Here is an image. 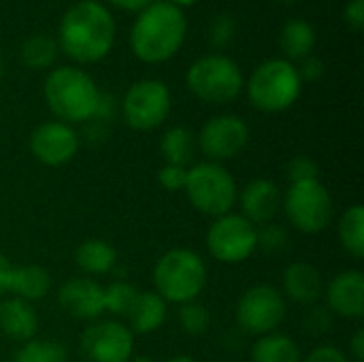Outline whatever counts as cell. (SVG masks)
I'll return each mask as SVG.
<instances>
[{"instance_id":"obj_35","label":"cell","mask_w":364,"mask_h":362,"mask_svg":"<svg viewBox=\"0 0 364 362\" xmlns=\"http://www.w3.org/2000/svg\"><path fill=\"white\" fill-rule=\"evenodd\" d=\"M301 362H352L348 358V354L337 348V346H331V344H322V346H316L305 358Z\"/></svg>"},{"instance_id":"obj_28","label":"cell","mask_w":364,"mask_h":362,"mask_svg":"<svg viewBox=\"0 0 364 362\" xmlns=\"http://www.w3.org/2000/svg\"><path fill=\"white\" fill-rule=\"evenodd\" d=\"M68 350L62 341L55 339H30L19 346L13 362H66Z\"/></svg>"},{"instance_id":"obj_26","label":"cell","mask_w":364,"mask_h":362,"mask_svg":"<svg viewBox=\"0 0 364 362\" xmlns=\"http://www.w3.org/2000/svg\"><path fill=\"white\" fill-rule=\"evenodd\" d=\"M194 147H196V139L192 130L186 126H171L168 130H164L160 139V154L166 164H177L188 169L194 156Z\"/></svg>"},{"instance_id":"obj_6","label":"cell","mask_w":364,"mask_h":362,"mask_svg":"<svg viewBox=\"0 0 364 362\" xmlns=\"http://www.w3.org/2000/svg\"><path fill=\"white\" fill-rule=\"evenodd\" d=\"M303 92V81L292 62L271 58L262 62L247 81L250 102L262 113H282L290 109Z\"/></svg>"},{"instance_id":"obj_46","label":"cell","mask_w":364,"mask_h":362,"mask_svg":"<svg viewBox=\"0 0 364 362\" xmlns=\"http://www.w3.org/2000/svg\"><path fill=\"white\" fill-rule=\"evenodd\" d=\"M2 75H4V62H2V58H0V79H2Z\"/></svg>"},{"instance_id":"obj_15","label":"cell","mask_w":364,"mask_h":362,"mask_svg":"<svg viewBox=\"0 0 364 362\" xmlns=\"http://www.w3.org/2000/svg\"><path fill=\"white\" fill-rule=\"evenodd\" d=\"M58 305L75 320H98L105 314V286L92 277H73L60 286Z\"/></svg>"},{"instance_id":"obj_1","label":"cell","mask_w":364,"mask_h":362,"mask_svg":"<svg viewBox=\"0 0 364 362\" xmlns=\"http://www.w3.org/2000/svg\"><path fill=\"white\" fill-rule=\"evenodd\" d=\"M115 43V19L98 0L75 2L60 21L58 45L62 51L81 64L100 62Z\"/></svg>"},{"instance_id":"obj_7","label":"cell","mask_w":364,"mask_h":362,"mask_svg":"<svg viewBox=\"0 0 364 362\" xmlns=\"http://www.w3.org/2000/svg\"><path fill=\"white\" fill-rule=\"evenodd\" d=\"M188 90L207 105L232 102L243 90V73L224 53H209L190 64L186 73Z\"/></svg>"},{"instance_id":"obj_19","label":"cell","mask_w":364,"mask_h":362,"mask_svg":"<svg viewBox=\"0 0 364 362\" xmlns=\"http://www.w3.org/2000/svg\"><path fill=\"white\" fill-rule=\"evenodd\" d=\"M0 333L17 344H26L38 333V314L32 303L17 297L0 301Z\"/></svg>"},{"instance_id":"obj_18","label":"cell","mask_w":364,"mask_h":362,"mask_svg":"<svg viewBox=\"0 0 364 362\" xmlns=\"http://www.w3.org/2000/svg\"><path fill=\"white\" fill-rule=\"evenodd\" d=\"M282 294L296 305H316L324 294V277L320 269L303 260L288 265L282 275Z\"/></svg>"},{"instance_id":"obj_29","label":"cell","mask_w":364,"mask_h":362,"mask_svg":"<svg viewBox=\"0 0 364 362\" xmlns=\"http://www.w3.org/2000/svg\"><path fill=\"white\" fill-rule=\"evenodd\" d=\"M136 294L139 290L130 282H124V280L111 282L109 286H105V312L117 318H126Z\"/></svg>"},{"instance_id":"obj_14","label":"cell","mask_w":364,"mask_h":362,"mask_svg":"<svg viewBox=\"0 0 364 362\" xmlns=\"http://www.w3.org/2000/svg\"><path fill=\"white\" fill-rule=\"evenodd\" d=\"M81 139L70 124L51 119L36 126L30 134V151L36 162L45 166H64L79 151Z\"/></svg>"},{"instance_id":"obj_24","label":"cell","mask_w":364,"mask_h":362,"mask_svg":"<svg viewBox=\"0 0 364 362\" xmlns=\"http://www.w3.org/2000/svg\"><path fill=\"white\" fill-rule=\"evenodd\" d=\"M279 45H282V51L286 53L288 62L303 60V58L311 55V51L316 47V30L305 19H296V17L288 19L282 28Z\"/></svg>"},{"instance_id":"obj_27","label":"cell","mask_w":364,"mask_h":362,"mask_svg":"<svg viewBox=\"0 0 364 362\" xmlns=\"http://www.w3.org/2000/svg\"><path fill=\"white\" fill-rule=\"evenodd\" d=\"M58 58V41L47 34H34L23 41L19 49V60L32 70L49 68Z\"/></svg>"},{"instance_id":"obj_3","label":"cell","mask_w":364,"mask_h":362,"mask_svg":"<svg viewBox=\"0 0 364 362\" xmlns=\"http://www.w3.org/2000/svg\"><path fill=\"white\" fill-rule=\"evenodd\" d=\"M43 96L58 122L73 126L94 119L100 90L85 70L77 66H58L47 75Z\"/></svg>"},{"instance_id":"obj_39","label":"cell","mask_w":364,"mask_h":362,"mask_svg":"<svg viewBox=\"0 0 364 362\" xmlns=\"http://www.w3.org/2000/svg\"><path fill=\"white\" fill-rule=\"evenodd\" d=\"M113 115H115V98L111 94H102L100 92V100H98L94 119L100 122V124H105V122H111Z\"/></svg>"},{"instance_id":"obj_45","label":"cell","mask_w":364,"mask_h":362,"mask_svg":"<svg viewBox=\"0 0 364 362\" xmlns=\"http://www.w3.org/2000/svg\"><path fill=\"white\" fill-rule=\"evenodd\" d=\"M130 362H154V358H151V356H143V354H141V356H132V361Z\"/></svg>"},{"instance_id":"obj_37","label":"cell","mask_w":364,"mask_h":362,"mask_svg":"<svg viewBox=\"0 0 364 362\" xmlns=\"http://www.w3.org/2000/svg\"><path fill=\"white\" fill-rule=\"evenodd\" d=\"M331 324H333V314L326 309V307H314L311 312H309V316H307V320H305V326H307V331H311V333H326L328 329H331Z\"/></svg>"},{"instance_id":"obj_8","label":"cell","mask_w":364,"mask_h":362,"mask_svg":"<svg viewBox=\"0 0 364 362\" xmlns=\"http://www.w3.org/2000/svg\"><path fill=\"white\" fill-rule=\"evenodd\" d=\"M282 209L288 222L303 235L326 230L335 215L333 196L320 179L290 183L282 194Z\"/></svg>"},{"instance_id":"obj_20","label":"cell","mask_w":364,"mask_h":362,"mask_svg":"<svg viewBox=\"0 0 364 362\" xmlns=\"http://www.w3.org/2000/svg\"><path fill=\"white\" fill-rule=\"evenodd\" d=\"M168 316V303L154 290L139 292L128 316L126 326L132 335H151L160 331Z\"/></svg>"},{"instance_id":"obj_33","label":"cell","mask_w":364,"mask_h":362,"mask_svg":"<svg viewBox=\"0 0 364 362\" xmlns=\"http://www.w3.org/2000/svg\"><path fill=\"white\" fill-rule=\"evenodd\" d=\"M290 183L294 181H309V179H320V166L314 158L309 156H294L288 166H286Z\"/></svg>"},{"instance_id":"obj_12","label":"cell","mask_w":364,"mask_h":362,"mask_svg":"<svg viewBox=\"0 0 364 362\" xmlns=\"http://www.w3.org/2000/svg\"><path fill=\"white\" fill-rule=\"evenodd\" d=\"M134 356V335L119 320H98L79 339L81 362H130Z\"/></svg>"},{"instance_id":"obj_21","label":"cell","mask_w":364,"mask_h":362,"mask_svg":"<svg viewBox=\"0 0 364 362\" xmlns=\"http://www.w3.org/2000/svg\"><path fill=\"white\" fill-rule=\"evenodd\" d=\"M51 286H53L51 273L45 267H41V265H21V267H13L9 292H11V297L34 303V301L45 299L51 292Z\"/></svg>"},{"instance_id":"obj_42","label":"cell","mask_w":364,"mask_h":362,"mask_svg":"<svg viewBox=\"0 0 364 362\" xmlns=\"http://www.w3.org/2000/svg\"><path fill=\"white\" fill-rule=\"evenodd\" d=\"M113 6L117 9H124V11H143L147 4H151V0H109Z\"/></svg>"},{"instance_id":"obj_10","label":"cell","mask_w":364,"mask_h":362,"mask_svg":"<svg viewBox=\"0 0 364 362\" xmlns=\"http://www.w3.org/2000/svg\"><path fill=\"white\" fill-rule=\"evenodd\" d=\"M286 314H288V303L282 290L271 284H256L247 288L239 297L235 309V318L241 331L254 337L275 333L286 320Z\"/></svg>"},{"instance_id":"obj_17","label":"cell","mask_w":364,"mask_h":362,"mask_svg":"<svg viewBox=\"0 0 364 362\" xmlns=\"http://www.w3.org/2000/svg\"><path fill=\"white\" fill-rule=\"evenodd\" d=\"M237 205L241 209L239 213L258 228L262 224L273 222L275 215L279 213V209H282V190L273 179L258 177V179H252L245 188L239 190Z\"/></svg>"},{"instance_id":"obj_2","label":"cell","mask_w":364,"mask_h":362,"mask_svg":"<svg viewBox=\"0 0 364 362\" xmlns=\"http://www.w3.org/2000/svg\"><path fill=\"white\" fill-rule=\"evenodd\" d=\"M186 32L188 21L179 6L171 2H151L132 23L130 47L141 62L160 64L181 49Z\"/></svg>"},{"instance_id":"obj_22","label":"cell","mask_w":364,"mask_h":362,"mask_svg":"<svg viewBox=\"0 0 364 362\" xmlns=\"http://www.w3.org/2000/svg\"><path fill=\"white\" fill-rule=\"evenodd\" d=\"M73 258H75V265L85 275H107L117 265V252H115V247L109 241L96 239V237L81 241L77 245Z\"/></svg>"},{"instance_id":"obj_38","label":"cell","mask_w":364,"mask_h":362,"mask_svg":"<svg viewBox=\"0 0 364 362\" xmlns=\"http://www.w3.org/2000/svg\"><path fill=\"white\" fill-rule=\"evenodd\" d=\"M343 19L354 32H360L364 26V0H350L343 9Z\"/></svg>"},{"instance_id":"obj_34","label":"cell","mask_w":364,"mask_h":362,"mask_svg":"<svg viewBox=\"0 0 364 362\" xmlns=\"http://www.w3.org/2000/svg\"><path fill=\"white\" fill-rule=\"evenodd\" d=\"M186 179H188V169H186V166L164 164V166L158 171V183H160L166 192H183Z\"/></svg>"},{"instance_id":"obj_31","label":"cell","mask_w":364,"mask_h":362,"mask_svg":"<svg viewBox=\"0 0 364 362\" xmlns=\"http://www.w3.org/2000/svg\"><path fill=\"white\" fill-rule=\"evenodd\" d=\"M237 36V21L232 15L220 13L209 21V30H207V38L209 45L215 49H226Z\"/></svg>"},{"instance_id":"obj_47","label":"cell","mask_w":364,"mask_h":362,"mask_svg":"<svg viewBox=\"0 0 364 362\" xmlns=\"http://www.w3.org/2000/svg\"><path fill=\"white\" fill-rule=\"evenodd\" d=\"M279 2H286V4H292V2H299V0H279Z\"/></svg>"},{"instance_id":"obj_36","label":"cell","mask_w":364,"mask_h":362,"mask_svg":"<svg viewBox=\"0 0 364 362\" xmlns=\"http://www.w3.org/2000/svg\"><path fill=\"white\" fill-rule=\"evenodd\" d=\"M299 70V77H301V81L305 83V81H320L322 77H324V62L320 60V58H316V55H307V58H303L301 60V66L296 68Z\"/></svg>"},{"instance_id":"obj_25","label":"cell","mask_w":364,"mask_h":362,"mask_svg":"<svg viewBox=\"0 0 364 362\" xmlns=\"http://www.w3.org/2000/svg\"><path fill=\"white\" fill-rule=\"evenodd\" d=\"M339 243L354 260L364 258V207L360 203L350 205L337 224Z\"/></svg>"},{"instance_id":"obj_43","label":"cell","mask_w":364,"mask_h":362,"mask_svg":"<svg viewBox=\"0 0 364 362\" xmlns=\"http://www.w3.org/2000/svg\"><path fill=\"white\" fill-rule=\"evenodd\" d=\"M164 362H196L192 356H186V354H179V356H171V358H166Z\"/></svg>"},{"instance_id":"obj_16","label":"cell","mask_w":364,"mask_h":362,"mask_svg":"<svg viewBox=\"0 0 364 362\" xmlns=\"http://www.w3.org/2000/svg\"><path fill=\"white\" fill-rule=\"evenodd\" d=\"M326 309L346 320H360L364 316V275L358 269L337 273L324 284Z\"/></svg>"},{"instance_id":"obj_5","label":"cell","mask_w":364,"mask_h":362,"mask_svg":"<svg viewBox=\"0 0 364 362\" xmlns=\"http://www.w3.org/2000/svg\"><path fill=\"white\" fill-rule=\"evenodd\" d=\"M183 192L198 213L215 220L235 209L239 186L224 164L205 160L188 169Z\"/></svg>"},{"instance_id":"obj_13","label":"cell","mask_w":364,"mask_h":362,"mask_svg":"<svg viewBox=\"0 0 364 362\" xmlns=\"http://www.w3.org/2000/svg\"><path fill=\"white\" fill-rule=\"evenodd\" d=\"M198 149L209 162L224 164L232 158H237L250 143V126L245 119L232 113L209 117L198 137H196Z\"/></svg>"},{"instance_id":"obj_9","label":"cell","mask_w":364,"mask_h":362,"mask_svg":"<svg viewBox=\"0 0 364 362\" xmlns=\"http://www.w3.org/2000/svg\"><path fill=\"white\" fill-rule=\"evenodd\" d=\"M207 252L222 265H241L258 250V228L241 213H226L207 228Z\"/></svg>"},{"instance_id":"obj_40","label":"cell","mask_w":364,"mask_h":362,"mask_svg":"<svg viewBox=\"0 0 364 362\" xmlns=\"http://www.w3.org/2000/svg\"><path fill=\"white\" fill-rule=\"evenodd\" d=\"M348 358L354 362H364V329H358V331L352 335Z\"/></svg>"},{"instance_id":"obj_11","label":"cell","mask_w":364,"mask_h":362,"mask_svg":"<svg viewBox=\"0 0 364 362\" xmlns=\"http://www.w3.org/2000/svg\"><path fill=\"white\" fill-rule=\"evenodd\" d=\"M122 113L132 130L149 132L160 128L171 113V90L158 79L132 83L122 100Z\"/></svg>"},{"instance_id":"obj_30","label":"cell","mask_w":364,"mask_h":362,"mask_svg":"<svg viewBox=\"0 0 364 362\" xmlns=\"http://www.w3.org/2000/svg\"><path fill=\"white\" fill-rule=\"evenodd\" d=\"M177 318H179L181 331L190 337L205 335L209 331V324H211V314H209L207 305L200 301H190V303L179 305Z\"/></svg>"},{"instance_id":"obj_32","label":"cell","mask_w":364,"mask_h":362,"mask_svg":"<svg viewBox=\"0 0 364 362\" xmlns=\"http://www.w3.org/2000/svg\"><path fill=\"white\" fill-rule=\"evenodd\" d=\"M288 247V233L277 222L258 226V250L267 254H279Z\"/></svg>"},{"instance_id":"obj_23","label":"cell","mask_w":364,"mask_h":362,"mask_svg":"<svg viewBox=\"0 0 364 362\" xmlns=\"http://www.w3.org/2000/svg\"><path fill=\"white\" fill-rule=\"evenodd\" d=\"M252 362H301L303 354L296 341L286 335V333H269L262 337H256L252 352H250Z\"/></svg>"},{"instance_id":"obj_4","label":"cell","mask_w":364,"mask_h":362,"mask_svg":"<svg viewBox=\"0 0 364 362\" xmlns=\"http://www.w3.org/2000/svg\"><path fill=\"white\" fill-rule=\"evenodd\" d=\"M151 280L154 292H158L166 303L183 305L198 301L209 280L207 262L190 247H173L156 260Z\"/></svg>"},{"instance_id":"obj_44","label":"cell","mask_w":364,"mask_h":362,"mask_svg":"<svg viewBox=\"0 0 364 362\" xmlns=\"http://www.w3.org/2000/svg\"><path fill=\"white\" fill-rule=\"evenodd\" d=\"M168 2L181 9V6H192V4H194V2H198V0H168Z\"/></svg>"},{"instance_id":"obj_41","label":"cell","mask_w":364,"mask_h":362,"mask_svg":"<svg viewBox=\"0 0 364 362\" xmlns=\"http://www.w3.org/2000/svg\"><path fill=\"white\" fill-rule=\"evenodd\" d=\"M13 267H15V265H11V260L0 252V294L9 292V284H11Z\"/></svg>"}]
</instances>
